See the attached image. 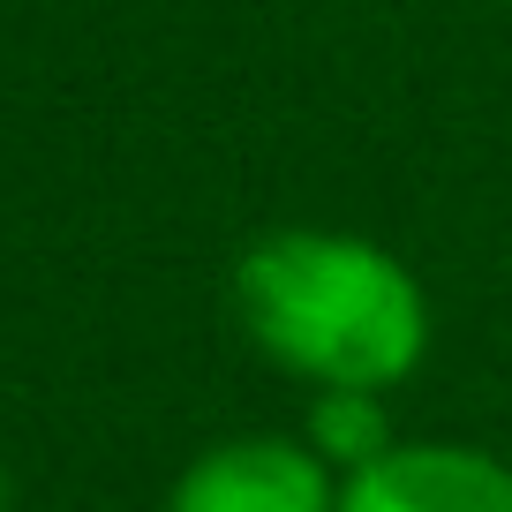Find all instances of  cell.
<instances>
[{
	"mask_svg": "<svg viewBox=\"0 0 512 512\" xmlns=\"http://www.w3.org/2000/svg\"><path fill=\"white\" fill-rule=\"evenodd\" d=\"M234 324L309 392H400L430 354V294L347 226H272L234 256Z\"/></svg>",
	"mask_w": 512,
	"mask_h": 512,
	"instance_id": "cell-1",
	"label": "cell"
},
{
	"mask_svg": "<svg viewBox=\"0 0 512 512\" xmlns=\"http://www.w3.org/2000/svg\"><path fill=\"white\" fill-rule=\"evenodd\" d=\"M166 512H339V467L309 437L241 430L181 467Z\"/></svg>",
	"mask_w": 512,
	"mask_h": 512,
	"instance_id": "cell-2",
	"label": "cell"
},
{
	"mask_svg": "<svg viewBox=\"0 0 512 512\" xmlns=\"http://www.w3.org/2000/svg\"><path fill=\"white\" fill-rule=\"evenodd\" d=\"M339 512H512V460L460 437H400L339 475Z\"/></svg>",
	"mask_w": 512,
	"mask_h": 512,
	"instance_id": "cell-3",
	"label": "cell"
},
{
	"mask_svg": "<svg viewBox=\"0 0 512 512\" xmlns=\"http://www.w3.org/2000/svg\"><path fill=\"white\" fill-rule=\"evenodd\" d=\"M384 400H392V392H309L302 437L339 467V475H354V467L384 460V452L400 445V437H392V415H384Z\"/></svg>",
	"mask_w": 512,
	"mask_h": 512,
	"instance_id": "cell-4",
	"label": "cell"
}]
</instances>
